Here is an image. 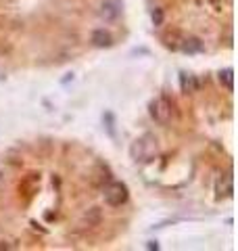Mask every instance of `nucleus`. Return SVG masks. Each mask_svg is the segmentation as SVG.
<instances>
[{
	"label": "nucleus",
	"mask_w": 238,
	"mask_h": 251,
	"mask_svg": "<svg viewBox=\"0 0 238 251\" xmlns=\"http://www.w3.org/2000/svg\"><path fill=\"white\" fill-rule=\"evenodd\" d=\"M159 153V145H157V138L153 134H144L136 138L130 147V155L134 161H140V163H150L157 157Z\"/></svg>",
	"instance_id": "1"
},
{
	"label": "nucleus",
	"mask_w": 238,
	"mask_h": 251,
	"mask_svg": "<svg viewBox=\"0 0 238 251\" xmlns=\"http://www.w3.org/2000/svg\"><path fill=\"white\" fill-rule=\"evenodd\" d=\"M102 195H105V201L109 203V205L117 207V205H123V203L128 201L130 191L123 182H111V184L105 186V193Z\"/></svg>",
	"instance_id": "2"
},
{
	"label": "nucleus",
	"mask_w": 238,
	"mask_h": 251,
	"mask_svg": "<svg viewBox=\"0 0 238 251\" xmlns=\"http://www.w3.org/2000/svg\"><path fill=\"white\" fill-rule=\"evenodd\" d=\"M171 115H173L171 103L165 97H159V99H155L153 103H150V117H153L157 124H169Z\"/></svg>",
	"instance_id": "3"
},
{
	"label": "nucleus",
	"mask_w": 238,
	"mask_h": 251,
	"mask_svg": "<svg viewBox=\"0 0 238 251\" xmlns=\"http://www.w3.org/2000/svg\"><path fill=\"white\" fill-rule=\"evenodd\" d=\"M121 0H102L100 2V9H98V15L105 21H115L119 15H121Z\"/></svg>",
	"instance_id": "4"
},
{
	"label": "nucleus",
	"mask_w": 238,
	"mask_h": 251,
	"mask_svg": "<svg viewBox=\"0 0 238 251\" xmlns=\"http://www.w3.org/2000/svg\"><path fill=\"white\" fill-rule=\"evenodd\" d=\"M232 193H234L232 176L226 174V176L217 178V182H215V197L217 199H228V197H232Z\"/></svg>",
	"instance_id": "5"
},
{
	"label": "nucleus",
	"mask_w": 238,
	"mask_h": 251,
	"mask_svg": "<svg viewBox=\"0 0 238 251\" xmlns=\"http://www.w3.org/2000/svg\"><path fill=\"white\" fill-rule=\"evenodd\" d=\"M90 42L94 46H98V49H109V46H113V36L107 29H94Z\"/></svg>",
	"instance_id": "6"
},
{
	"label": "nucleus",
	"mask_w": 238,
	"mask_h": 251,
	"mask_svg": "<svg viewBox=\"0 0 238 251\" xmlns=\"http://www.w3.org/2000/svg\"><path fill=\"white\" fill-rule=\"evenodd\" d=\"M180 84H182V92H196L198 88V82L194 80V75H188V74H182L180 75Z\"/></svg>",
	"instance_id": "7"
},
{
	"label": "nucleus",
	"mask_w": 238,
	"mask_h": 251,
	"mask_svg": "<svg viewBox=\"0 0 238 251\" xmlns=\"http://www.w3.org/2000/svg\"><path fill=\"white\" fill-rule=\"evenodd\" d=\"M180 49L184 52H201L203 50V42L198 40V38H186V40L180 44Z\"/></svg>",
	"instance_id": "8"
},
{
	"label": "nucleus",
	"mask_w": 238,
	"mask_h": 251,
	"mask_svg": "<svg viewBox=\"0 0 238 251\" xmlns=\"http://www.w3.org/2000/svg\"><path fill=\"white\" fill-rule=\"evenodd\" d=\"M219 84L226 86L228 90L234 88V72L232 69H224V72H219Z\"/></svg>",
	"instance_id": "9"
},
{
	"label": "nucleus",
	"mask_w": 238,
	"mask_h": 251,
	"mask_svg": "<svg viewBox=\"0 0 238 251\" xmlns=\"http://www.w3.org/2000/svg\"><path fill=\"white\" fill-rule=\"evenodd\" d=\"M150 19H153V25H163V21H165V13H163V9H159V6H157V9L153 11V13H150Z\"/></svg>",
	"instance_id": "10"
},
{
	"label": "nucleus",
	"mask_w": 238,
	"mask_h": 251,
	"mask_svg": "<svg viewBox=\"0 0 238 251\" xmlns=\"http://www.w3.org/2000/svg\"><path fill=\"white\" fill-rule=\"evenodd\" d=\"M84 220H86V222H88L90 226H92V224H98V222H100V209H98V207H92L90 214H86Z\"/></svg>",
	"instance_id": "11"
},
{
	"label": "nucleus",
	"mask_w": 238,
	"mask_h": 251,
	"mask_svg": "<svg viewBox=\"0 0 238 251\" xmlns=\"http://www.w3.org/2000/svg\"><path fill=\"white\" fill-rule=\"evenodd\" d=\"M146 247H148V249H155V251L159 249V245H157V243H155V241H150V243H148V245H146Z\"/></svg>",
	"instance_id": "12"
},
{
	"label": "nucleus",
	"mask_w": 238,
	"mask_h": 251,
	"mask_svg": "<svg viewBox=\"0 0 238 251\" xmlns=\"http://www.w3.org/2000/svg\"><path fill=\"white\" fill-rule=\"evenodd\" d=\"M0 249H11V245H6V243L2 245V243H0Z\"/></svg>",
	"instance_id": "13"
},
{
	"label": "nucleus",
	"mask_w": 238,
	"mask_h": 251,
	"mask_svg": "<svg viewBox=\"0 0 238 251\" xmlns=\"http://www.w3.org/2000/svg\"><path fill=\"white\" fill-rule=\"evenodd\" d=\"M0 182H2V172H0Z\"/></svg>",
	"instance_id": "14"
}]
</instances>
